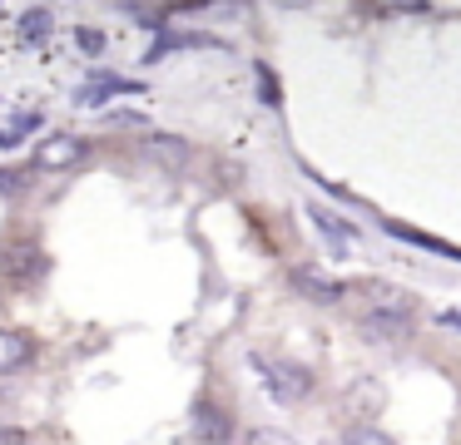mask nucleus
Listing matches in <instances>:
<instances>
[{"label": "nucleus", "mask_w": 461, "mask_h": 445, "mask_svg": "<svg viewBox=\"0 0 461 445\" xmlns=\"http://www.w3.org/2000/svg\"><path fill=\"white\" fill-rule=\"evenodd\" d=\"M45 272H50V257H45L31 237H11V243L0 247V277L11 287H35Z\"/></svg>", "instance_id": "1"}, {"label": "nucleus", "mask_w": 461, "mask_h": 445, "mask_svg": "<svg viewBox=\"0 0 461 445\" xmlns=\"http://www.w3.org/2000/svg\"><path fill=\"white\" fill-rule=\"evenodd\" d=\"M253 371L263 376L273 401H303L312 391V371L298 361H273V356H253Z\"/></svg>", "instance_id": "2"}, {"label": "nucleus", "mask_w": 461, "mask_h": 445, "mask_svg": "<svg viewBox=\"0 0 461 445\" xmlns=\"http://www.w3.org/2000/svg\"><path fill=\"white\" fill-rule=\"evenodd\" d=\"M352 292L367 302L372 316H411L417 312V297L392 287V282H382V277H362V282H352Z\"/></svg>", "instance_id": "3"}, {"label": "nucleus", "mask_w": 461, "mask_h": 445, "mask_svg": "<svg viewBox=\"0 0 461 445\" xmlns=\"http://www.w3.org/2000/svg\"><path fill=\"white\" fill-rule=\"evenodd\" d=\"M90 158V138L80 134H50L35 144V168H45V174H60V168H75Z\"/></svg>", "instance_id": "4"}, {"label": "nucleus", "mask_w": 461, "mask_h": 445, "mask_svg": "<svg viewBox=\"0 0 461 445\" xmlns=\"http://www.w3.org/2000/svg\"><path fill=\"white\" fill-rule=\"evenodd\" d=\"M194 435H199L203 445H229L233 441V415L223 411L219 401H209V396H203V401L194 405Z\"/></svg>", "instance_id": "5"}, {"label": "nucleus", "mask_w": 461, "mask_h": 445, "mask_svg": "<svg viewBox=\"0 0 461 445\" xmlns=\"http://www.w3.org/2000/svg\"><path fill=\"white\" fill-rule=\"evenodd\" d=\"M35 356V342L25 332H11V326H0V376H15L25 371Z\"/></svg>", "instance_id": "6"}, {"label": "nucleus", "mask_w": 461, "mask_h": 445, "mask_svg": "<svg viewBox=\"0 0 461 445\" xmlns=\"http://www.w3.org/2000/svg\"><path fill=\"white\" fill-rule=\"evenodd\" d=\"M293 287L312 292L318 302H342L352 292V282H338V277H322V272H308V267H293Z\"/></svg>", "instance_id": "7"}, {"label": "nucleus", "mask_w": 461, "mask_h": 445, "mask_svg": "<svg viewBox=\"0 0 461 445\" xmlns=\"http://www.w3.org/2000/svg\"><path fill=\"white\" fill-rule=\"evenodd\" d=\"M144 154H149L154 164H164V168H184V164H189V144L174 138V134H149V138H144Z\"/></svg>", "instance_id": "8"}, {"label": "nucleus", "mask_w": 461, "mask_h": 445, "mask_svg": "<svg viewBox=\"0 0 461 445\" xmlns=\"http://www.w3.org/2000/svg\"><path fill=\"white\" fill-rule=\"evenodd\" d=\"M362 336L367 342H407L411 336V316H362Z\"/></svg>", "instance_id": "9"}, {"label": "nucleus", "mask_w": 461, "mask_h": 445, "mask_svg": "<svg viewBox=\"0 0 461 445\" xmlns=\"http://www.w3.org/2000/svg\"><path fill=\"white\" fill-rule=\"evenodd\" d=\"M110 94H140V85L134 79H120V75H95L90 85L80 89V104H100V99H110Z\"/></svg>", "instance_id": "10"}, {"label": "nucleus", "mask_w": 461, "mask_h": 445, "mask_svg": "<svg viewBox=\"0 0 461 445\" xmlns=\"http://www.w3.org/2000/svg\"><path fill=\"white\" fill-rule=\"evenodd\" d=\"M169 49H219V40L213 35H203V30H194V35H164L159 45L144 55V65H154V59H164Z\"/></svg>", "instance_id": "11"}, {"label": "nucleus", "mask_w": 461, "mask_h": 445, "mask_svg": "<svg viewBox=\"0 0 461 445\" xmlns=\"http://www.w3.org/2000/svg\"><path fill=\"white\" fill-rule=\"evenodd\" d=\"M50 30H55V20H50V10H45V5H31L21 15V40H25V45H41Z\"/></svg>", "instance_id": "12"}, {"label": "nucleus", "mask_w": 461, "mask_h": 445, "mask_svg": "<svg viewBox=\"0 0 461 445\" xmlns=\"http://www.w3.org/2000/svg\"><path fill=\"white\" fill-rule=\"evenodd\" d=\"M342 445H397V441L372 421H352L348 431H342Z\"/></svg>", "instance_id": "13"}, {"label": "nucleus", "mask_w": 461, "mask_h": 445, "mask_svg": "<svg viewBox=\"0 0 461 445\" xmlns=\"http://www.w3.org/2000/svg\"><path fill=\"white\" fill-rule=\"evenodd\" d=\"M124 15H130V20H144L149 30H164V20L174 15V5H124Z\"/></svg>", "instance_id": "14"}, {"label": "nucleus", "mask_w": 461, "mask_h": 445, "mask_svg": "<svg viewBox=\"0 0 461 445\" xmlns=\"http://www.w3.org/2000/svg\"><path fill=\"white\" fill-rule=\"evenodd\" d=\"M308 218H312V223H318V227H322V233H332V237H357V233H352V227H348V223H342V218H332V213H322V208H318V203H312V208H308Z\"/></svg>", "instance_id": "15"}, {"label": "nucleus", "mask_w": 461, "mask_h": 445, "mask_svg": "<svg viewBox=\"0 0 461 445\" xmlns=\"http://www.w3.org/2000/svg\"><path fill=\"white\" fill-rule=\"evenodd\" d=\"M243 445H298L288 431H278V425H258V431H249V441Z\"/></svg>", "instance_id": "16"}, {"label": "nucleus", "mask_w": 461, "mask_h": 445, "mask_svg": "<svg viewBox=\"0 0 461 445\" xmlns=\"http://www.w3.org/2000/svg\"><path fill=\"white\" fill-rule=\"evenodd\" d=\"M253 75H258L263 104H273V109H278V79H273V69H268V65H258V69H253Z\"/></svg>", "instance_id": "17"}, {"label": "nucleus", "mask_w": 461, "mask_h": 445, "mask_svg": "<svg viewBox=\"0 0 461 445\" xmlns=\"http://www.w3.org/2000/svg\"><path fill=\"white\" fill-rule=\"evenodd\" d=\"M75 40H80V49H85V55H100V49H104V35H100V30H90V25H85Z\"/></svg>", "instance_id": "18"}, {"label": "nucleus", "mask_w": 461, "mask_h": 445, "mask_svg": "<svg viewBox=\"0 0 461 445\" xmlns=\"http://www.w3.org/2000/svg\"><path fill=\"white\" fill-rule=\"evenodd\" d=\"M21 188V174H11V168H0V193H15Z\"/></svg>", "instance_id": "19"}]
</instances>
